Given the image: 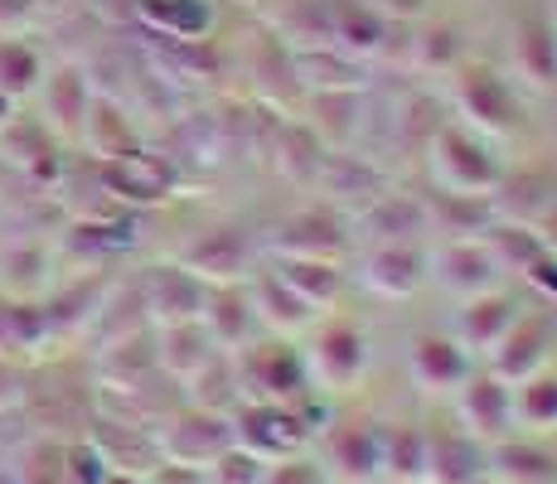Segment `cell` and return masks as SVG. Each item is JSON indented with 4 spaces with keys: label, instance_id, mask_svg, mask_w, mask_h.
<instances>
[{
    "label": "cell",
    "instance_id": "obj_1",
    "mask_svg": "<svg viewBox=\"0 0 557 484\" xmlns=\"http://www.w3.org/2000/svg\"><path fill=\"white\" fill-rule=\"evenodd\" d=\"M39 63L25 45H0V92H25L35 83Z\"/></svg>",
    "mask_w": 557,
    "mask_h": 484
}]
</instances>
